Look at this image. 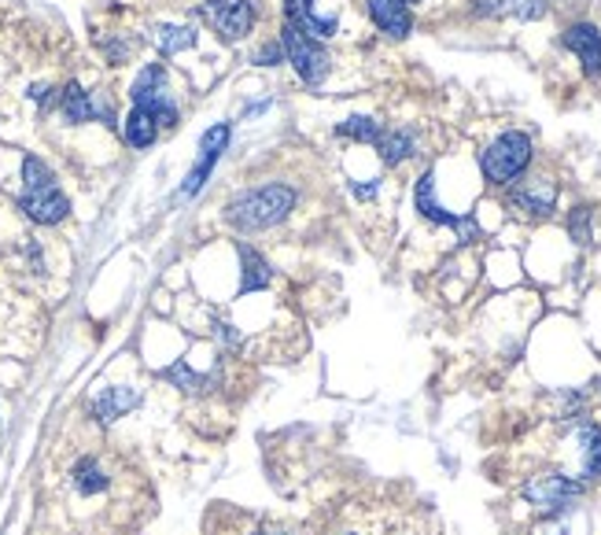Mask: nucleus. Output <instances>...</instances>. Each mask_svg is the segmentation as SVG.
I'll use <instances>...</instances> for the list:
<instances>
[{"label":"nucleus","instance_id":"f257e3e1","mask_svg":"<svg viewBox=\"0 0 601 535\" xmlns=\"http://www.w3.org/2000/svg\"><path fill=\"white\" fill-rule=\"evenodd\" d=\"M19 210L37 221V226H56L70 215V200L59 189L56 174L48 170L45 159L26 156L23 159V193H19Z\"/></svg>","mask_w":601,"mask_h":535},{"label":"nucleus","instance_id":"f03ea898","mask_svg":"<svg viewBox=\"0 0 601 535\" xmlns=\"http://www.w3.org/2000/svg\"><path fill=\"white\" fill-rule=\"evenodd\" d=\"M295 207V193L288 185H262V189H248L243 196H237L226 207L229 226L243 229V234H259V229L277 226L292 215Z\"/></svg>","mask_w":601,"mask_h":535},{"label":"nucleus","instance_id":"7ed1b4c3","mask_svg":"<svg viewBox=\"0 0 601 535\" xmlns=\"http://www.w3.org/2000/svg\"><path fill=\"white\" fill-rule=\"evenodd\" d=\"M532 156H535L532 137L521 134V129H506V134H498L491 145L480 151V170L491 185H513V181L532 167Z\"/></svg>","mask_w":601,"mask_h":535},{"label":"nucleus","instance_id":"20e7f679","mask_svg":"<svg viewBox=\"0 0 601 535\" xmlns=\"http://www.w3.org/2000/svg\"><path fill=\"white\" fill-rule=\"evenodd\" d=\"M64 483H67L70 499L97 502V499H107V494L115 491V469H111V462L100 451H81L70 458Z\"/></svg>","mask_w":601,"mask_h":535},{"label":"nucleus","instance_id":"39448f33","mask_svg":"<svg viewBox=\"0 0 601 535\" xmlns=\"http://www.w3.org/2000/svg\"><path fill=\"white\" fill-rule=\"evenodd\" d=\"M129 96H134V107L148 111V115L156 118L159 129L178 126V104H174V96H170L167 67L162 64H148L145 70H140L134 89H129Z\"/></svg>","mask_w":601,"mask_h":535},{"label":"nucleus","instance_id":"423d86ee","mask_svg":"<svg viewBox=\"0 0 601 535\" xmlns=\"http://www.w3.org/2000/svg\"><path fill=\"white\" fill-rule=\"evenodd\" d=\"M281 48H284V56H288V64L295 67V75H299L307 86H321L325 78H329L332 59H329V53H325V45L318 42V37H310V34H303V30L284 23Z\"/></svg>","mask_w":601,"mask_h":535},{"label":"nucleus","instance_id":"0eeeda50","mask_svg":"<svg viewBox=\"0 0 601 535\" xmlns=\"http://www.w3.org/2000/svg\"><path fill=\"white\" fill-rule=\"evenodd\" d=\"M524 499L538 506L549 517H562L565 510H572L579 499H583V483L572 477H562V473H546V477H535L524 488Z\"/></svg>","mask_w":601,"mask_h":535},{"label":"nucleus","instance_id":"6e6552de","mask_svg":"<svg viewBox=\"0 0 601 535\" xmlns=\"http://www.w3.org/2000/svg\"><path fill=\"white\" fill-rule=\"evenodd\" d=\"M413 204H417V210H421V218L435 221V226H451L462 244H473V240L480 237V229H476L473 218H468V215H451V210H446L440 200H435V174H432V170H424V174L417 178Z\"/></svg>","mask_w":601,"mask_h":535},{"label":"nucleus","instance_id":"1a4fd4ad","mask_svg":"<svg viewBox=\"0 0 601 535\" xmlns=\"http://www.w3.org/2000/svg\"><path fill=\"white\" fill-rule=\"evenodd\" d=\"M200 15L214 26L222 42H240L254 26L251 0H207V4H200Z\"/></svg>","mask_w":601,"mask_h":535},{"label":"nucleus","instance_id":"9d476101","mask_svg":"<svg viewBox=\"0 0 601 535\" xmlns=\"http://www.w3.org/2000/svg\"><path fill=\"white\" fill-rule=\"evenodd\" d=\"M59 115H64V123H70V126H81V123L115 126V107H111V100H97L78 82H67L59 89Z\"/></svg>","mask_w":601,"mask_h":535},{"label":"nucleus","instance_id":"9b49d317","mask_svg":"<svg viewBox=\"0 0 601 535\" xmlns=\"http://www.w3.org/2000/svg\"><path fill=\"white\" fill-rule=\"evenodd\" d=\"M513 210H524L528 218H549L557 207V185L554 178H528L509 193Z\"/></svg>","mask_w":601,"mask_h":535},{"label":"nucleus","instance_id":"f8f14e48","mask_svg":"<svg viewBox=\"0 0 601 535\" xmlns=\"http://www.w3.org/2000/svg\"><path fill=\"white\" fill-rule=\"evenodd\" d=\"M226 145H229V126L226 123H218V126H211L207 134L200 137V163L192 167V174H189V181H185V189H181V196H196L200 189H203V181L211 178V170H214V163H218V156L226 151Z\"/></svg>","mask_w":601,"mask_h":535},{"label":"nucleus","instance_id":"ddd939ff","mask_svg":"<svg viewBox=\"0 0 601 535\" xmlns=\"http://www.w3.org/2000/svg\"><path fill=\"white\" fill-rule=\"evenodd\" d=\"M565 48L572 53L590 78H601V30L590 26V23H576L565 30Z\"/></svg>","mask_w":601,"mask_h":535},{"label":"nucleus","instance_id":"4468645a","mask_svg":"<svg viewBox=\"0 0 601 535\" xmlns=\"http://www.w3.org/2000/svg\"><path fill=\"white\" fill-rule=\"evenodd\" d=\"M370 4V19L376 23V30L388 37H406L413 30V15L406 0H365Z\"/></svg>","mask_w":601,"mask_h":535},{"label":"nucleus","instance_id":"2eb2a0df","mask_svg":"<svg viewBox=\"0 0 601 535\" xmlns=\"http://www.w3.org/2000/svg\"><path fill=\"white\" fill-rule=\"evenodd\" d=\"M579 473H583V480H598L601 477V425L594 421H587V425H579Z\"/></svg>","mask_w":601,"mask_h":535},{"label":"nucleus","instance_id":"dca6fc26","mask_svg":"<svg viewBox=\"0 0 601 535\" xmlns=\"http://www.w3.org/2000/svg\"><path fill=\"white\" fill-rule=\"evenodd\" d=\"M240 262H243L240 296H248V292H259V288H267V285H270L273 270H270V262L259 255V251L248 248V244H240Z\"/></svg>","mask_w":601,"mask_h":535},{"label":"nucleus","instance_id":"f3484780","mask_svg":"<svg viewBox=\"0 0 601 535\" xmlns=\"http://www.w3.org/2000/svg\"><path fill=\"white\" fill-rule=\"evenodd\" d=\"M122 137H126V145L129 148H148V145H156V137H159V123L148 115V111H140L134 107L126 115V126H122Z\"/></svg>","mask_w":601,"mask_h":535},{"label":"nucleus","instance_id":"a211bd4d","mask_svg":"<svg viewBox=\"0 0 601 535\" xmlns=\"http://www.w3.org/2000/svg\"><path fill=\"white\" fill-rule=\"evenodd\" d=\"M376 151H381L384 167H399L402 159L413 156V134L410 129H384L381 140H376Z\"/></svg>","mask_w":601,"mask_h":535},{"label":"nucleus","instance_id":"6ab92c4d","mask_svg":"<svg viewBox=\"0 0 601 535\" xmlns=\"http://www.w3.org/2000/svg\"><path fill=\"white\" fill-rule=\"evenodd\" d=\"M134 407H137V391L134 388H107L104 396L93 402V413L100 421H115Z\"/></svg>","mask_w":601,"mask_h":535},{"label":"nucleus","instance_id":"aec40b11","mask_svg":"<svg viewBox=\"0 0 601 535\" xmlns=\"http://www.w3.org/2000/svg\"><path fill=\"white\" fill-rule=\"evenodd\" d=\"M381 134H384V126L370 115H351L348 123H340V137L359 140V145H376Z\"/></svg>","mask_w":601,"mask_h":535},{"label":"nucleus","instance_id":"412c9836","mask_svg":"<svg viewBox=\"0 0 601 535\" xmlns=\"http://www.w3.org/2000/svg\"><path fill=\"white\" fill-rule=\"evenodd\" d=\"M480 12L535 19V15H543V0H480Z\"/></svg>","mask_w":601,"mask_h":535},{"label":"nucleus","instance_id":"4be33fe9","mask_svg":"<svg viewBox=\"0 0 601 535\" xmlns=\"http://www.w3.org/2000/svg\"><path fill=\"white\" fill-rule=\"evenodd\" d=\"M156 42L162 48V56H178V53H185V48L196 45V30L192 26H159Z\"/></svg>","mask_w":601,"mask_h":535},{"label":"nucleus","instance_id":"5701e85b","mask_svg":"<svg viewBox=\"0 0 601 535\" xmlns=\"http://www.w3.org/2000/svg\"><path fill=\"white\" fill-rule=\"evenodd\" d=\"M590 221H594V210L590 207H576L572 215H568V234H572L576 244H590V237H594Z\"/></svg>","mask_w":601,"mask_h":535},{"label":"nucleus","instance_id":"b1692460","mask_svg":"<svg viewBox=\"0 0 601 535\" xmlns=\"http://www.w3.org/2000/svg\"><path fill=\"white\" fill-rule=\"evenodd\" d=\"M248 535H292L284 524H270V521H262V524H254V528Z\"/></svg>","mask_w":601,"mask_h":535},{"label":"nucleus","instance_id":"393cba45","mask_svg":"<svg viewBox=\"0 0 601 535\" xmlns=\"http://www.w3.org/2000/svg\"><path fill=\"white\" fill-rule=\"evenodd\" d=\"M259 59H262V64H267V67H273V64H284L281 45H267V48H262V53H259Z\"/></svg>","mask_w":601,"mask_h":535},{"label":"nucleus","instance_id":"a878e982","mask_svg":"<svg viewBox=\"0 0 601 535\" xmlns=\"http://www.w3.org/2000/svg\"><path fill=\"white\" fill-rule=\"evenodd\" d=\"M406 4H421V0H406Z\"/></svg>","mask_w":601,"mask_h":535}]
</instances>
